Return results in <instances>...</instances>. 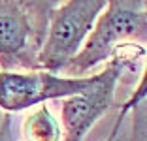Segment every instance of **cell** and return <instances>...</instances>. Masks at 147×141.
Wrapping results in <instances>:
<instances>
[{
  "mask_svg": "<svg viewBox=\"0 0 147 141\" xmlns=\"http://www.w3.org/2000/svg\"><path fill=\"white\" fill-rule=\"evenodd\" d=\"M147 4L143 0H109L94 21L79 53L62 72L66 77H87L98 64L113 58L117 47L126 40L145 42Z\"/></svg>",
  "mask_w": 147,
  "mask_h": 141,
  "instance_id": "6da1fadb",
  "label": "cell"
},
{
  "mask_svg": "<svg viewBox=\"0 0 147 141\" xmlns=\"http://www.w3.org/2000/svg\"><path fill=\"white\" fill-rule=\"evenodd\" d=\"M106 8V0H66L49 15L45 38L36 56L38 70L59 73L79 53L94 21Z\"/></svg>",
  "mask_w": 147,
  "mask_h": 141,
  "instance_id": "7a4b0ae2",
  "label": "cell"
},
{
  "mask_svg": "<svg viewBox=\"0 0 147 141\" xmlns=\"http://www.w3.org/2000/svg\"><path fill=\"white\" fill-rule=\"evenodd\" d=\"M94 73L87 77H66L42 70L0 72V109L9 113L43 105L49 100H64L79 94L92 83Z\"/></svg>",
  "mask_w": 147,
  "mask_h": 141,
  "instance_id": "3957f363",
  "label": "cell"
},
{
  "mask_svg": "<svg viewBox=\"0 0 147 141\" xmlns=\"http://www.w3.org/2000/svg\"><path fill=\"white\" fill-rule=\"evenodd\" d=\"M125 60L115 55L106 70L94 73V79L83 92L61 100V141H83L89 130L115 102V89L121 79Z\"/></svg>",
  "mask_w": 147,
  "mask_h": 141,
  "instance_id": "277c9868",
  "label": "cell"
},
{
  "mask_svg": "<svg viewBox=\"0 0 147 141\" xmlns=\"http://www.w3.org/2000/svg\"><path fill=\"white\" fill-rule=\"evenodd\" d=\"M36 4L38 2L0 0V62L4 72L15 68L17 64L32 68L28 56L38 70V53L34 55L32 49L36 47V51H40L42 40L38 38L40 30H36L34 25L47 28V21H36Z\"/></svg>",
  "mask_w": 147,
  "mask_h": 141,
  "instance_id": "5b68a950",
  "label": "cell"
},
{
  "mask_svg": "<svg viewBox=\"0 0 147 141\" xmlns=\"http://www.w3.org/2000/svg\"><path fill=\"white\" fill-rule=\"evenodd\" d=\"M23 134L26 141H61V124L51 115L49 107L38 105L23 122Z\"/></svg>",
  "mask_w": 147,
  "mask_h": 141,
  "instance_id": "8992f818",
  "label": "cell"
},
{
  "mask_svg": "<svg viewBox=\"0 0 147 141\" xmlns=\"http://www.w3.org/2000/svg\"><path fill=\"white\" fill-rule=\"evenodd\" d=\"M145 98V73L142 75V81H140V85H138V90H136L132 96H130V100L128 102H125V105H123V109H121V113H119V117H117V120H115V124H113V128H111V132H109V137L106 141H115L117 139V136H119V130H121V124H123V119L126 117V113L132 109V107H136L142 100Z\"/></svg>",
  "mask_w": 147,
  "mask_h": 141,
  "instance_id": "52a82bcc",
  "label": "cell"
}]
</instances>
